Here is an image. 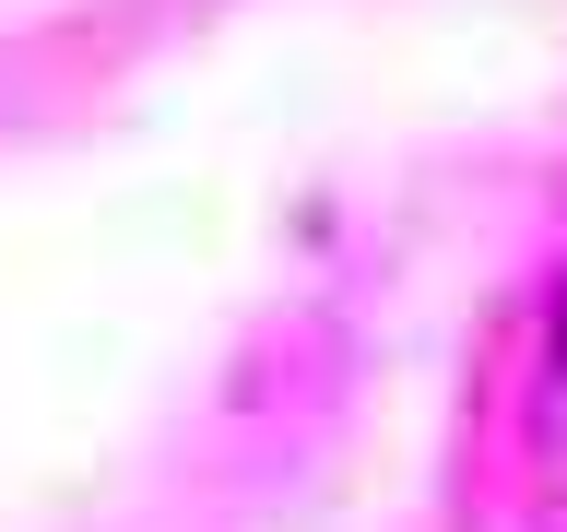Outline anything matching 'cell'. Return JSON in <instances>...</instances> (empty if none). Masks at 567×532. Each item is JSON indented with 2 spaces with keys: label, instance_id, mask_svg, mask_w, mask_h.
<instances>
[{
  "label": "cell",
  "instance_id": "6da1fadb",
  "mask_svg": "<svg viewBox=\"0 0 567 532\" xmlns=\"http://www.w3.org/2000/svg\"><path fill=\"white\" fill-rule=\"evenodd\" d=\"M556 390H567V284H556Z\"/></svg>",
  "mask_w": 567,
  "mask_h": 532
}]
</instances>
